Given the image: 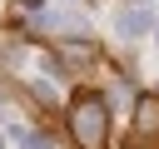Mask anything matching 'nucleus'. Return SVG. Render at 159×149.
<instances>
[{
	"label": "nucleus",
	"mask_w": 159,
	"mask_h": 149,
	"mask_svg": "<svg viewBox=\"0 0 159 149\" xmlns=\"http://www.w3.org/2000/svg\"><path fill=\"white\" fill-rule=\"evenodd\" d=\"M154 30V15L149 10H124L119 15V35H149Z\"/></svg>",
	"instance_id": "nucleus-2"
},
{
	"label": "nucleus",
	"mask_w": 159,
	"mask_h": 149,
	"mask_svg": "<svg viewBox=\"0 0 159 149\" xmlns=\"http://www.w3.org/2000/svg\"><path fill=\"white\" fill-rule=\"evenodd\" d=\"M10 139H15V144H20V149H50V144H45V139H40V134H35V129H20V124H15V129H10Z\"/></svg>",
	"instance_id": "nucleus-4"
},
{
	"label": "nucleus",
	"mask_w": 159,
	"mask_h": 149,
	"mask_svg": "<svg viewBox=\"0 0 159 149\" xmlns=\"http://www.w3.org/2000/svg\"><path fill=\"white\" fill-rule=\"evenodd\" d=\"M75 134H80V144H99L104 139V129H109V119H104V99H75Z\"/></svg>",
	"instance_id": "nucleus-1"
},
{
	"label": "nucleus",
	"mask_w": 159,
	"mask_h": 149,
	"mask_svg": "<svg viewBox=\"0 0 159 149\" xmlns=\"http://www.w3.org/2000/svg\"><path fill=\"white\" fill-rule=\"evenodd\" d=\"M134 124H139V134H154V129H159V104L144 99V104L134 109Z\"/></svg>",
	"instance_id": "nucleus-3"
}]
</instances>
